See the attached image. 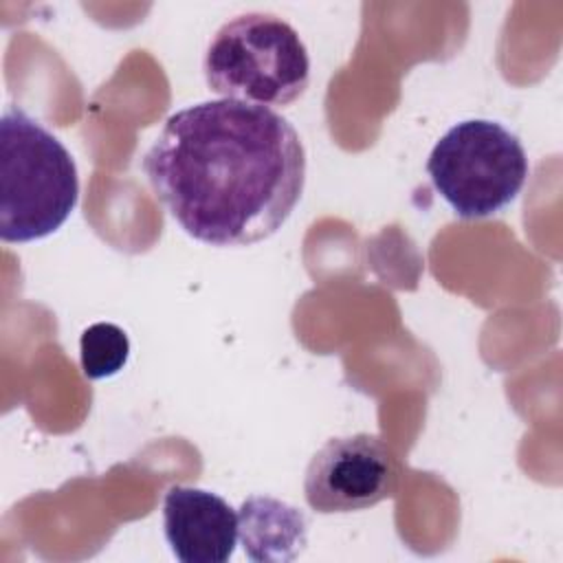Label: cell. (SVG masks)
I'll list each match as a JSON object with an SVG mask.
<instances>
[{"instance_id": "6da1fadb", "label": "cell", "mask_w": 563, "mask_h": 563, "mask_svg": "<svg viewBox=\"0 0 563 563\" xmlns=\"http://www.w3.org/2000/svg\"><path fill=\"white\" fill-rule=\"evenodd\" d=\"M154 196L180 229L211 246L271 238L306 185V150L279 112L233 99L174 112L143 156Z\"/></svg>"}, {"instance_id": "7a4b0ae2", "label": "cell", "mask_w": 563, "mask_h": 563, "mask_svg": "<svg viewBox=\"0 0 563 563\" xmlns=\"http://www.w3.org/2000/svg\"><path fill=\"white\" fill-rule=\"evenodd\" d=\"M77 200V165L64 143L22 108H7L0 117L2 242H33L55 233Z\"/></svg>"}, {"instance_id": "3957f363", "label": "cell", "mask_w": 563, "mask_h": 563, "mask_svg": "<svg viewBox=\"0 0 563 563\" xmlns=\"http://www.w3.org/2000/svg\"><path fill=\"white\" fill-rule=\"evenodd\" d=\"M202 73L222 99L255 106H288L310 81V57L299 33L279 15L240 13L211 37Z\"/></svg>"}, {"instance_id": "277c9868", "label": "cell", "mask_w": 563, "mask_h": 563, "mask_svg": "<svg viewBox=\"0 0 563 563\" xmlns=\"http://www.w3.org/2000/svg\"><path fill=\"white\" fill-rule=\"evenodd\" d=\"M530 165L517 134L490 119L451 125L433 145L427 174L460 218H488L523 189Z\"/></svg>"}, {"instance_id": "5b68a950", "label": "cell", "mask_w": 563, "mask_h": 563, "mask_svg": "<svg viewBox=\"0 0 563 563\" xmlns=\"http://www.w3.org/2000/svg\"><path fill=\"white\" fill-rule=\"evenodd\" d=\"M402 466L394 449L374 433L330 438L310 457L303 497L321 515L367 510L398 490Z\"/></svg>"}, {"instance_id": "8992f818", "label": "cell", "mask_w": 563, "mask_h": 563, "mask_svg": "<svg viewBox=\"0 0 563 563\" xmlns=\"http://www.w3.org/2000/svg\"><path fill=\"white\" fill-rule=\"evenodd\" d=\"M240 519L220 495L172 486L163 497V532L180 563H224L233 556Z\"/></svg>"}, {"instance_id": "52a82bcc", "label": "cell", "mask_w": 563, "mask_h": 563, "mask_svg": "<svg viewBox=\"0 0 563 563\" xmlns=\"http://www.w3.org/2000/svg\"><path fill=\"white\" fill-rule=\"evenodd\" d=\"M238 537L253 561L295 559L306 545V517L275 497H249L238 512Z\"/></svg>"}, {"instance_id": "ba28073f", "label": "cell", "mask_w": 563, "mask_h": 563, "mask_svg": "<svg viewBox=\"0 0 563 563\" xmlns=\"http://www.w3.org/2000/svg\"><path fill=\"white\" fill-rule=\"evenodd\" d=\"M130 356V339L117 325L99 321L88 325L79 339V363L81 372L90 380H101L114 376Z\"/></svg>"}]
</instances>
